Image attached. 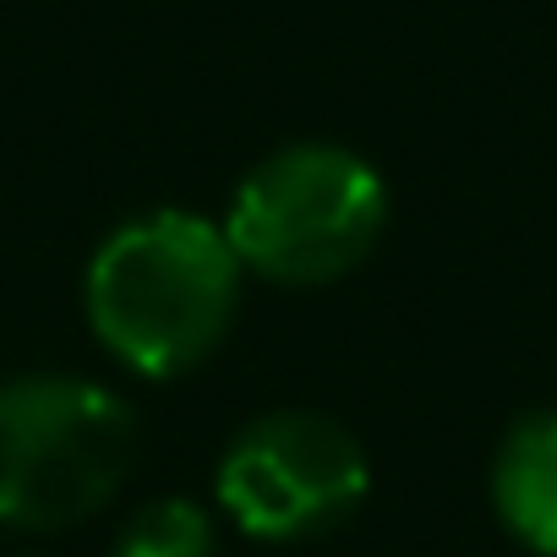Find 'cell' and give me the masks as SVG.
I'll list each match as a JSON object with an SVG mask.
<instances>
[{"label": "cell", "instance_id": "obj_1", "mask_svg": "<svg viewBox=\"0 0 557 557\" xmlns=\"http://www.w3.org/2000/svg\"><path fill=\"white\" fill-rule=\"evenodd\" d=\"M240 285L246 268L224 224L186 208H153L99 240L83 273V312L126 372L170 383L230 339Z\"/></svg>", "mask_w": 557, "mask_h": 557}, {"label": "cell", "instance_id": "obj_2", "mask_svg": "<svg viewBox=\"0 0 557 557\" xmlns=\"http://www.w3.org/2000/svg\"><path fill=\"white\" fill-rule=\"evenodd\" d=\"M388 230L383 175L339 143H290L235 186L224 235L246 273L323 290L356 273Z\"/></svg>", "mask_w": 557, "mask_h": 557}, {"label": "cell", "instance_id": "obj_3", "mask_svg": "<svg viewBox=\"0 0 557 557\" xmlns=\"http://www.w3.org/2000/svg\"><path fill=\"white\" fill-rule=\"evenodd\" d=\"M137 459L132 405L88 377L0 383V524L72 530L115 503Z\"/></svg>", "mask_w": 557, "mask_h": 557}, {"label": "cell", "instance_id": "obj_4", "mask_svg": "<svg viewBox=\"0 0 557 557\" xmlns=\"http://www.w3.org/2000/svg\"><path fill=\"white\" fill-rule=\"evenodd\" d=\"M372 492L367 448L318 410H273L246 421L213 475V497L251 541H312L356 519Z\"/></svg>", "mask_w": 557, "mask_h": 557}, {"label": "cell", "instance_id": "obj_5", "mask_svg": "<svg viewBox=\"0 0 557 557\" xmlns=\"http://www.w3.org/2000/svg\"><path fill=\"white\" fill-rule=\"evenodd\" d=\"M492 513L535 557H557V410L519 416L492 454Z\"/></svg>", "mask_w": 557, "mask_h": 557}, {"label": "cell", "instance_id": "obj_6", "mask_svg": "<svg viewBox=\"0 0 557 557\" xmlns=\"http://www.w3.org/2000/svg\"><path fill=\"white\" fill-rule=\"evenodd\" d=\"M110 557H219V524L197 497H153L121 524Z\"/></svg>", "mask_w": 557, "mask_h": 557}]
</instances>
